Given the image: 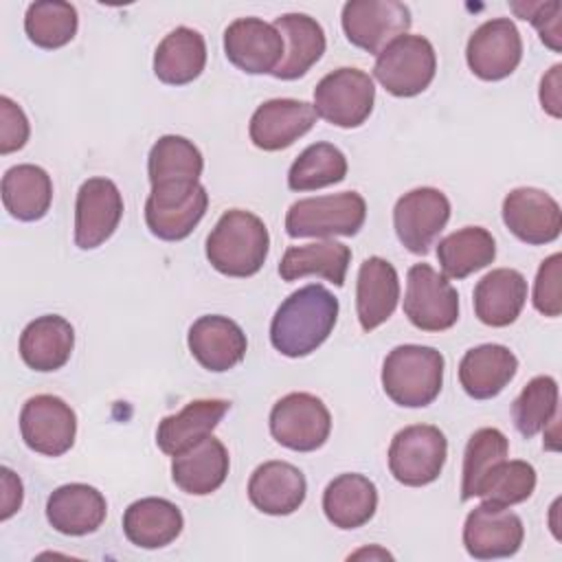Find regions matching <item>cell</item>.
<instances>
[{
    "label": "cell",
    "instance_id": "cell-9",
    "mask_svg": "<svg viewBox=\"0 0 562 562\" xmlns=\"http://www.w3.org/2000/svg\"><path fill=\"white\" fill-rule=\"evenodd\" d=\"M404 314L422 331H446L459 318V294L428 263H415L406 272Z\"/></svg>",
    "mask_w": 562,
    "mask_h": 562
},
{
    "label": "cell",
    "instance_id": "cell-41",
    "mask_svg": "<svg viewBox=\"0 0 562 562\" xmlns=\"http://www.w3.org/2000/svg\"><path fill=\"white\" fill-rule=\"evenodd\" d=\"M533 490H536L533 465L520 459H514V461L503 459L481 481L476 496L501 507H512V505L525 503L533 494Z\"/></svg>",
    "mask_w": 562,
    "mask_h": 562
},
{
    "label": "cell",
    "instance_id": "cell-32",
    "mask_svg": "<svg viewBox=\"0 0 562 562\" xmlns=\"http://www.w3.org/2000/svg\"><path fill=\"white\" fill-rule=\"evenodd\" d=\"M206 66V42L189 26L169 31L154 53V75L167 86H184L202 75Z\"/></svg>",
    "mask_w": 562,
    "mask_h": 562
},
{
    "label": "cell",
    "instance_id": "cell-40",
    "mask_svg": "<svg viewBox=\"0 0 562 562\" xmlns=\"http://www.w3.org/2000/svg\"><path fill=\"white\" fill-rule=\"evenodd\" d=\"M509 441L498 428H479L465 446L463 452V479H461V501H470L476 496L481 481L487 472L507 459Z\"/></svg>",
    "mask_w": 562,
    "mask_h": 562
},
{
    "label": "cell",
    "instance_id": "cell-34",
    "mask_svg": "<svg viewBox=\"0 0 562 562\" xmlns=\"http://www.w3.org/2000/svg\"><path fill=\"white\" fill-rule=\"evenodd\" d=\"M53 202V180L46 169L24 162L4 171L2 204L20 222L42 220Z\"/></svg>",
    "mask_w": 562,
    "mask_h": 562
},
{
    "label": "cell",
    "instance_id": "cell-10",
    "mask_svg": "<svg viewBox=\"0 0 562 562\" xmlns=\"http://www.w3.org/2000/svg\"><path fill=\"white\" fill-rule=\"evenodd\" d=\"M270 432L277 443L294 452L318 450L331 432V415L312 393H288L270 411Z\"/></svg>",
    "mask_w": 562,
    "mask_h": 562
},
{
    "label": "cell",
    "instance_id": "cell-46",
    "mask_svg": "<svg viewBox=\"0 0 562 562\" xmlns=\"http://www.w3.org/2000/svg\"><path fill=\"white\" fill-rule=\"evenodd\" d=\"M2 512H0V518L7 520L11 518L20 505H22V481L9 470V468H2Z\"/></svg>",
    "mask_w": 562,
    "mask_h": 562
},
{
    "label": "cell",
    "instance_id": "cell-14",
    "mask_svg": "<svg viewBox=\"0 0 562 562\" xmlns=\"http://www.w3.org/2000/svg\"><path fill=\"white\" fill-rule=\"evenodd\" d=\"M522 59V37L509 18L483 22L468 40L465 61L483 81L509 77Z\"/></svg>",
    "mask_w": 562,
    "mask_h": 562
},
{
    "label": "cell",
    "instance_id": "cell-39",
    "mask_svg": "<svg viewBox=\"0 0 562 562\" xmlns=\"http://www.w3.org/2000/svg\"><path fill=\"white\" fill-rule=\"evenodd\" d=\"M558 417V382L551 375L531 378L512 404V419L516 430L531 439L547 430Z\"/></svg>",
    "mask_w": 562,
    "mask_h": 562
},
{
    "label": "cell",
    "instance_id": "cell-18",
    "mask_svg": "<svg viewBox=\"0 0 562 562\" xmlns=\"http://www.w3.org/2000/svg\"><path fill=\"white\" fill-rule=\"evenodd\" d=\"M503 222L507 231L529 246L551 244L562 231L560 204L542 189L518 187L503 200Z\"/></svg>",
    "mask_w": 562,
    "mask_h": 562
},
{
    "label": "cell",
    "instance_id": "cell-45",
    "mask_svg": "<svg viewBox=\"0 0 562 562\" xmlns=\"http://www.w3.org/2000/svg\"><path fill=\"white\" fill-rule=\"evenodd\" d=\"M560 70L562 66L555 64L542 79H540V103L542 108L553 116H562V105H560Z\"/></svg>",
    "mask_w": 562,
    "mask_h": 562
},
{
    "label": "cell",
    "instance_id": "cell-25",
    "mask_svg": "<svg viewBox=\"0 0 562 562\" xmlns=\"http://www.w3.org/2000/svg\"><path fill=\"white\" fill-rule=\"evenodd\" d=\"M228 468L231 459L226 446L217 437L209 435L173 457L171 479L182 492L206 496L222 487L228 476Z\"/></svg>",
    "mask_w": 562,
    "mask_h": 562
},
{
    "label": "cell",
    "instance_id": "cell-4",
    "mask_svg": "<svg viewBox=\"0 0 562 562\" xmlns=\"http://www.w3.org/2000/svg\"><path fill=\"white\" fill-rule=\"evenodd\" d=\"M209 209V193L198 180H173L151 187L145 200V224L162 241H180L193 233Z\"/></svg>",
    "mask_w": 562,
    "mask_h": 562
},
{
    "label": "cell",
    "instance_id": "cell-12",
    "mask_svg": "<svg viewBox=\"0 0 562 562\" xmlns=\"http://www.w3.org/2000/svg\"><path fill=\"white\" fill-rule=\"evenodd\" d=\"M448 220L450 200L435 187H417L404 193L393 209L395 235L413 255H428Z\"/></svg>",
    "mask_w": 562,
    "mask_h": 562
},
{
    "label": "cell",
    "instance_id": "cell-22",
    "mask_svg": "<svg viewBox=\"0 0 562 562\" xmlns=\"http://www.w3.org/2000/svg\"><path fill=\"white\" fill-rule=\"evenodd\" d=\"M105 514V496L88 483H66L53 490L46 501V518L64 536L94 533L103 525Z\"/></svg>",
    "mask_w": 562,
    "mask_h": 562
},
{
    "label": "cell",
    "instance_id": "cell-38",
    "mask_svg": "<svg viewBox=\"0 0 562 562\" xmlns=\"http://www.w3.org/2000/svg\"><path fill=\"white\" fill-rule=\"evenodd\" d=\"M347 176V158L331 143H314L305 147L288 171L292 191H314L342 182Z\"/></svg>",
    "mask_w": 562,
    "mask_h": 562
},
{
    "label": "cell",
    "instance_id": "cell-28",
    "mask_svg": "<svg viewBox=\"0 0 562 562\" xmlns=\"http://www.w3.org/2000/svg\"><path fill=\"white\" fill-rule=\"evenodd\" d=\"M228 400H193L180 413L162 417L156 430L158 448L176 457L189 450L193 443L213 435L222 417L228 413Z\"/></svg>",
    "mask_w": 562,
    "mask_h": 562
},
{
    "label": "cell",
    "instance_id": "cell-42",
    "mask_svg": "<svg viewBox=\"0 0 562 562\" xmlns=\"http://www.w3.org/2000/svg\"><path fill=\"white\" fill-rule=\"evenodd\" d=\"M512 11L522 18L529 20L538 35L540 42L544 46H549L553 53H560L562 48V26H560V13H562V4L558 0H549V2H512L509 4Z\"/></svg>",
    "mask_w": 562,
    "mask_h": 562
},
{
    "label": "cell",
    "instance_id": "cell-33",
    "mask_svg": "<svg viewBox=\"0 0 562 562\" xmlns=\"http://www.w3.org/2000/svg\"><path fill=\"white\" fill-rule=\"evenodd\" d=\"M351 263V248L334 241L323 239L303 246H290L279 263V274L283 281H296L310 274L323 277L336 288L345 283L347 270Z\"/></svg>",
    "mask_w": 562,
    "mask_h": 562
},
{
    "label": "cell",
    "instance_id": "cell-29",
    "mask_svg": "<svg viewBox=\"0 0 562 562\" xmlns=\"http://www.w3.org/2000/svg\"><path fill=\"white\" fill-rule=\"evenodd\" d=\"M274 29L283 37L285 53L272 77L283 81L303 77L325 53L323 26L307 13H283L274 20Z\"/></svg>",
    "mask_w": 562,
    "mask_h": 562
},
{
    "label": "cell",
    "instance_id": "cell-31",
    "mask_svg": "<svg viewBox=\"0 0 562 562\" xmlns=\"http://www.w3.org/2000/svg\"><path fill=\"white\" fill-rule=\"evenodd\" d=\"M378 509V487L358 472L338 474L323 492V512L338 529H358L367 525Z\"/></svg>",
    "mask_w": 562,
    "mask_h": 562
},
{
    "label": "cell",
    "instance_id": "cell-36",
    "mask_svg": "<svg viewBox=\"0 0 562 562\" xmlns=\"http://www.w3.org/2000/svg\"><path fill=\"white\" fill-rule=\"evenodd\" d=\"M204 169L200 149L184 136L165 134L160 136L147 156L149 182H173V180H198Z\"/></svg>",
    "mask_w": 562,
    "mask_h": 562
},
{
    "label": "cell",
    "instance_id": "cell-37",
    "mask_svg": "<svg viewBox=\"0 0 562 562\" xmlns=\"http://www.w3.org/2000/svg\"><path fill=\"white\" fill-rule=\"evenodd\" d=\"M77 9L64 0L31 2L24 15L26 37L46 50L66 46L77 35Z\"/></svg>",
    "mask_w": 562,
    "mask_h": 562
},
{
    "label": "cell",
    "instance_id": "cell-21",
    "mask_svg": "<svg viewBox=\"0 0 562 562\" xmlns=\"http://www.w3.org/2000/svg\"><path fill=\"white\" fill-rule=\"evenodd\" d=\"M307 494L303 472L288 461H266L255 468L248 481L250 503L268 516L294 514Z\"/></svg>",
    "mask_w": 562,
    "mask_h": 562
},
{
    "label": "cell",
    "instance_id": "cell-19",
    "mask_svg": "<svg viewBox=\"0 0 562 562\" xmlns=\"http://www.w3.org/2000/svg\"><path fill=\"white\" fill-rule=\"evenodd\" d=\"M318 114L312 103L299 99L263 101L250 116L248 134L255 147L263 151H279L305 136Z\"/></svg>",
    "mask_w": 562,
    "mask_h": 562
},
{
    "label": "cell",
    "instance_id": "cell-11",
    "mask_svg": "<svg viewBox=\"0 0 562 562\" xmlns=\"http://www.w3.org/2000/svg\"><path fill=\"white\" fill-rule=\"evenodd\" d=\"M340 24L353 46L378 55L393 40L406 35L413 20L411 9L400 0H349L342 7Z\"/></svg>",
    "mask_w": 562,
    "mask_h": 562
},
{
    "label": "cell",
    "instance_id": "cell-3",
    "mask_svg": "<svg viewBox=\"0 0 562 562\" xmlns=\"http://www.w3.org/2000/svg\"><path fill=\"white\" fill-rule=\"evenodd\" d=\"M446 360L426 345H397L382 364V389L406 408H422L437 400L443 384Z\"/></svg>",
    "mask_w": 562,
    "mask_h": 562
},
{
    "label": "cell",
    "instance_id": "cell-1",
    "mask_svg": "<svg viewBox=\"0 0 562 562\" xmlns=\"http://www.w3.org/2000/svg\"><path fill=\"white\" fill-rule=\"evenodd\" d=\"M336 321L338 299L327 288L310 283L279 305L270 323V342L281 356L303 358L329 338Z\"/></svg>",
    "mask_w": 562,
    "mask_h": 562
},
{
    "label": "cell",
    "instance_id": "cell-6",
    "mask_svg": "<svg viewBox=\"0 0 562 562\" xmlns=\"http://www.w3.org/2000/svg\"><path fill=\"white\" fill-rule=\"evenodd\" d=\"M448 457L446 435L430 424H413L395 432L389 446V470L408 487H422L439 479Z\"/></svg>",
    "mask_w": 562,
    "mask_h": 562
},
{
    "label": "cell",
    "instance_id": "cell-27",
    "mask_svg": "<svg viewBox=\"0 0 562 562\" xmlns=\"http://www.w3.org/2000/svg\"><path fill=\"white\" fill-rule=\"evenodd\" d=\"M75 329L57 314H44L31 321L20 334V358L33 371H57L72 353Z\"/></svg>",
    "mask_w": 562,
    "mask_h": 562
},
{
    "label": "cell",
    "instance_id": "cell-15",
    "mask_svg": "<svg viewBox=\"0 0 562 562\" xmlns=\"http://www.w3.org/2000/svg\"><path fill=\"white\" fill-rule=\"evenodd\" d=\"M525 527L518 514L494 503L476 505L463 525V544L474 560H498L518 553Z\"/></svg>",
    "mask_w": 562,
    "mask_h": 562
},
{
    "label": "cell",
    "instance_id": "cell-8",
    "mask_svg": "<svg viewBox=\"0 0 562 562\" xmlns=\"http://www.w3.org/2000/svg\"><path fill=\"white\" fill-rule=\"evenodd\" d=\"M375 86L360 68H336L314 88V110L336 127H360L373 112Z\"/></svg>",
    "mask_w": 562,
    "mask_h": 562
},
{
    "label": "cell",
    "instance_id": "cell-43",
    "mask_svg": "<svg viewBox=\"0 0 562 562\" xmlns=\"http://www.w3.org/2000/svg\"><path fill=\"white\" fill-rule=\"evenodd\" d=\"M560 268H562V255L553 252L549 255L536 274L533 283V307L551 318H558L562 312V299H560Z\"/></svg>",
    "mask_w": 562,
    "mask_h": 562
},
{
    "label": "cell",
    "instance_id": "cell-13",
    "mask_svg": "<svg viewBox=\"0 0 562 562\" xmlns=\"http://www.w3.org/2000/svg\"><path fill=\"white\" fill-rule=\"evenodd\" d=\"M20 432L24 443L44 457L66 454L77 435V415L57 395H33L20 411Z\"/></svg>",
    "mask_w": 562,
    "mask_h": 562
},
{
    "label": "cell",
    "instance_id": "cell-16",
    "mask_svg": "<svg viewBox=\"0 0 562 562\" xmlns=\"http://www.w3.org/2000/svg\"><path fill=\"white\" fill-rule=\"evenodd\" d=\"M123 217V195L110 178H88L81 182L75 202V244L81 250L99 248L108 241Z\"/></svg>",
    "mask_w": 562,
    "mask_h": 562
},
{
    "label": "cell",
    "instance_id": "cell-44",
    "mask_svg": "<svg viewBox=\"0 0 562 562\" xmlns=\"http://www.w3.org/2000/svg\"><path fill=\"white\" fill-rule=\"evenodd\" d=\"M31 134L24 110L9 97H0V154L7 156L26 145Z\"/></svg>",
    "mask_w": 562,
    "mask_h": 562
},
{
    "label": "cell",
    "instance_id": "cell-35",
    "mask_svg": "<svg viewBox=\"0 0 562 562\" xmlns=\"http://www.w3.org/2000/svg\"><path fill=\"white\" fill-rule=\"evenodd\" d=\"M496 257V241L483 226H463L437 246V259L448 279H465L472 272L487 268Z\"/></svg>",
    "mask_w": 562,
    "mask_h": 562
},
{
    "label": "cell",
    "instance_id": "cell-7",
    "mask_svg": "<svg viewBox=\"0 0 562 562\" xmlns=\"http://www.w3.org/2000/svg\"><path fill=\"white\" fill-rule=\"evenodd\" d=\"M437 72L432 44L422 35H402L382 48L373 64V75L393 97H415L424 92Z\"/></svg>",
    "mask_w": 562,
    "mask_h": 562
},
{
    "label": "cell",
    "instance_id": "cell-20",
    "mask_svg": "<svg viewBox=\"0 0 562 562\" xmlns=\"http://www.w3.org/2000/svg\"><path fill=\"white\" fill-rule=\"evenodd\" d=\"M187 345L191 356L213 373H224L237 367L248 349L244 329L228 316L206 314L189 327Z\"/></svg>",
    "mask_w": 562,
    "mask_h": 562
},
{
    "label": "cell",
    "instance_id": "cell-26",
    "mask_svg": "<svg viewBox=\"0 0 562 562\" xmlns=\"http://www.w3.org/2000/svg\"><path fill=\"white\" fill-rule=\"evenodd\" d=\"M474 314L483 325H512L527 303V279L514 268H496L474 285Z\"/></svg>",
    "mask_w": 562,
    "mask_h": 562
},
{
    "label": "cell",
    "instance_id": "cell-5",
    "mask_svg": "<svg viewBox=\"0 0 562 562\" xmlns=\"http://www.w3.org/2000/svg\"><path fill=\"white\" fill-rule=\"evenodd\" d=\"M367 217V202L358 191L303 198L285 213V233L290 237H351Z\"/></svg>",
    "mask_w": 562,
    "mask_h": 562
},
{
    "label": "cell",
    "instance_id": "cell-30",
    "mask_svg": "<svg viewBox=\"0 0 562 562\" xmlns=\"http://www.w3.org/2000/svg\"><path fill=\"white\" fill-rule=\"evenodd\" d=\"M184 527L176 503L158 496L134 501L123 514L125 538L140 549H160L171 544Z\"/></svg>",
    "mask_w": 562,
    "mask_h": 562
},
{
    "label": "cell",
    "instance_id": "cell-2",
    "mask_svg": "<svg viewBox=\"0 0 562 562\" xmlns=\"http://www.w3.org/2000/svg\"><path fill=\"white\" fill-rule=\"evenodd\" d=\"M270 250V235L261 217L244 209L226 211L206 237L209 263L226 277H252Z\"/></svg>",
    "mask_w": 562,
    "mask_h": 562
},
{
    "label": "cell",
    "instance_id": "cell-24",
    "mask_svg": "<svg viewBox=\"0 0 562 562\" xmlns=\"http://www.w3.org/2000/svg\"><path fill=\"white\" fill-rule=\"evenodd\" d=\"M518 358L509 347L485 342L463 353L459 362V382L474 400L496 397L516 375Z\"/></svg>",
    "mask_w": 562,
    "mask_h": 562
},
{
    "label": "cell",
    "instance_id": "cell-17",
    "mask_svg": "<svg viewBox=\"0 0 562 562\" xmlns=\"http://www.w3.org/2000/svg\"><path fill=\"white\" fill-rule=\"evenodd\" d=\"M283 53L281 33L261 18H237L224 31V55L248 75H272Z\"/></svg>",
    "mask_w": 562,
    "mask_h": 562
},
{
    "label": "cell",
    "instance_id": "cell-23",
    "mask_svg": "<svg viewBox=\"0 0 562 562\" xmlns=\"http://www.w3.org/2000/svg\"><path fill=\"white\" fill-rule=\"evenodd\" d=\"M400 301V277L384 257H369L360 263L356 281V314L364 331L386 323Z\"/></svg>",
    "mask_w": 562,
    "mask_h": 562
}]
</instances>
